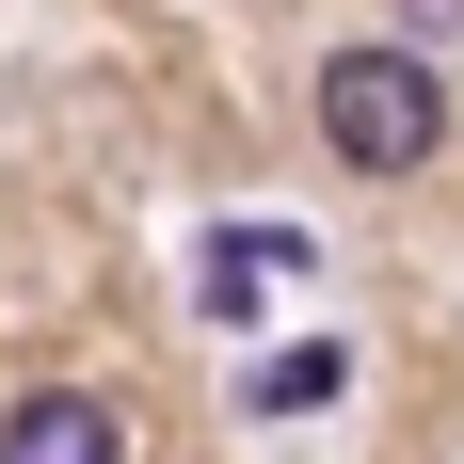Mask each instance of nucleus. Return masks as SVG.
I'll list each match as a JSON object with an SVG mask.
<instances>
[{"mask_svg": "<svg viewBox=\"0 0 464 464\" xmlns=\"http://www.w3.org/2000/svg\"><path fill=\"white\" fill-rule=\"evenodd\" d=\"M321 144L353 177H417L432 144H449V64H417V48H336L321 64Z\"/></svg>", "mask_w": 464, "mask_h": 464, "instance_id": "nucleus-1", "label": "nucleus"}, {"mask_svg": "<svg viewBox=\"0 0 464 464\" xmlns=\"http://www.w3.org/2000/svg\"><path fill=\"white\" fill-rule=\"evenodd\" d=\"M0 464H129V417L81 401V384H33V401L0 417Z\"/></svg>", "mask_w": 464, "mask_h": 464, "instance_id": "nucleus-2", "label": "nucleus"}, {"mask_svg": "<svg viewBox=\"0 0 464 464\" xmlns=\"http://www.w3.org/2000/svg\"><path fill=\"white\" fill-rule=\"evenodd\" d=\"M336 384H353V353H336V336H304V353H273V369H256V401H273V417H304V401H336Z\"/></svg>", "mask_w": 464, "mask_h": 464, "instance_id": "nucleus-3", "label": "nucleus"}]
</instances>
